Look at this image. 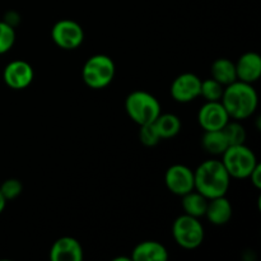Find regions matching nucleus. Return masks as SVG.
Returning a JSON list of instances; mask_svg holds the SVG:
<instances>
[{
  "instance_id": "a211bd4d",
  "label": "nucleus",
  "mask_w": 261,
  "mask_h": 261,
  "mask_svg": "<svg viewBox=\"0 0 261 261\" xmlns=\"http://www.w3.org/2000/svg\"><path fill=\"white\" fill-rule=\"evenodd\" d=\"M182 209L185 214L195 218L205 216L206 205H208V199L201 195L199 191H190V193L182 195Z\"/></svg>"
},
{
  "instance_id": "6ab92c4d",
  "label": "nucleus",
  "mask_w": 261,
  "mask_h": 261,
  "mask_svg": "<svg viewBox=\"0 0 261 261\" xmlns=\"http://www.w3.org/2000/svg\"><path fill=\"white\" fill-rule=\"evenodd\" d=\"M154 126L161 139H171L180 133L181 120L175 114H160L155 119Z\"/></svg>"
},
{
  "instance_id": "f3484780",
  "label": "nucleus",
  "mask_w": 261,
  "mask_h": 261,
  "mask_svg": "<svg viewBox=\"0 0 261 261\" xmlns=\"http://www.w3.org/2000/svg\"><path fill=\"white\" fill-rule=\"evenodd\" d=\"M201 145L206 153L213 155L223 154L227 148L229 147L228 140L222 129L204 132L203 138H201Z\"/></svg>"
},
{
  "instance_id": "4468645a",
  "label": "nucleus",
  "mask_w": 261,
  "mask_h": 261,
  "mask_svg": "<svg viewBox=\"0 0 261 261\" xmlns=\"http://www.w3.org/2000/svg\"><path fill=\"white\" fill-rule=\"evenodd\" d=\"M232 204L228 199L224 196H218V198L209 199L208 205H206L205 217L211 223L216 226H223L227 224L232 218Z\"/></svg>"
},
{
  "instance_id": "bb28decb",
  "label": "nucleus",
  "mask_w": 261,
  "mask_h": 261,
  "mask_svg": "<svg viewBox=\"0 0 261 261\" xmlns=\"http://www.w3.org/2000/svg\"><path fill=\"white\" fill-rule=\"evenodd\" d=\"M5 205H7V200H5V198L3 196V194L0 193V214H2L3 211L5 209Z\"/></svg>"
},
{
  "instance_id": "393cba45",
  "label": "nucleus",
  "mask_w": 261,
  "mask_h": 261,
  "mask_svg": "<svg viewBox=\"0 0 261 261\" xmlns=\"http://www.w3.org/2000/svg\"><path fill=\"white\" fill-rule=\"evenodd\" d=\"M249 178L251 180L252 185L256 189H261V165L257 163L256 167L252 170V172L250 173Z\"/></svg>"
},
{
  "instance_id": "0eeeda50",
  "label": "nucleus",
  "mask_w": 261,
  "mask_h": 261,
  "mask_svg": "<svg viewBox=\"0 0 261 261\" xmlns=\"http://www.w3.org/2000/svg\"><path fill=\"white\" fill-rule=\"evenodd\" d=\"M51 38L54 43L63 50H75L83 43L84 31L75 20L61 19L54 24Z\"/></svg>"
},
{
  "instance_id": "7ed1b4c3",
  "label": "nucleus",
  "mask_w": 261,
  "mask_h": 261,
  "mask_svg": "<svg viewBox=\"0 0 261 261\" xmlns=\"http://www.w3.org/2000/svg\"><path fill=\"white\" fill-rule=\"evenodd\" d=\"M125 110L130 119L140 126L155 121L161 114V103L148 92L134 91L125 99Z\"/></svg>"
},
{
  "instance_id": "b1692460",
  "label": "nucleus",
  "mask_w": 261,
  "mask_h": 261,
  "mask_svg": "<svg viewBox=\"0 0 261 261\" xmlns=\"http://www.w3.org/2000/svg\"><path fill=\"white\" fill-rule=\"evenodd\" d=\"M23 185L19 180L17 178H9V180H5L4 182L0 186V193L3 194V196L5 198V200H14L15 198L22 194Z\"/></svg>"
},
{
  "instance_id": "4be33fe9",
  "label": "nucleus",
  "mask_w": 261,
  "mask_h": 261,
  "mask_svg": "<svg viewBox=\"0 0 261 261\" xmlns=\"http://www.w3.org/2000/svg\"><path fill=\"white\" fill-rule=\"evenodd\" d=\"M15 28L0 20V55L8 53L15 43Z\"/></svg>"
},
{
  "instance_id": "20e7f679",
  "label": "nucleus",
  "mask_w": 261,
  "mask_h": 261,
  "mask_svg": "<svg viewBox=\"0 0 261 261\" xmlns=\"http://www.w3.org/2000/svg\"><path fill=\"white\" fill-rule=\"evenodd\" d=\"M115 73L114 60L103 54H97L86 61L82 69V78L89 88L102 89L111 84Z\"/></svg>"
},
{
  "instance_id": "f257e3e1",
  "label": "nucleus",
  "mask_w": 261,
  "mask_h": 261,
  "mask_svg": "<svg viewBox=\"0 0 261 261\" xmlns=\"http://www.w3.org/2000/svg\"><path fill=\"white\" fill-rule=\"evenodd\" d=\"M222 105L233 120H246L254 115L259 105V97L252 84L236 81L224 87Z\"/></svg>"
},
{
  "instance_id": "2eb2a0df",
  "label": "nucleus",
  "mask_w": 261,
  "mask_h": 261,
  "mask_svg": "<svg viewBox=\"0 0 261 261\" xmlns=\"http://www.w3.org/2000/svg\"><path fill=\"white\" fill-rule=\"evenodd\" d=\"M167 259V249L155 241L140 242L132 254V260L134 261H166Z\"/></svg>"
},
{
  "instance_id": "ddd939ff",
  "label": "nucleus",
  "mask_w": 261,
  "mask_h": 261,
  "mask_svg": "<svg viewBox=\"0 0 261 261\" xmlns=\"http://www.w3.org/2000/svg\"><path fill=\"white\" fill-rule=\"evenodd\" d=\"M234 65H236L237 81L250 84L259 81L261 76V58L257 53L250 51L240 56Z\"/></svg>"
},
{
  "instance_id": "f03ea898",
  "label": "nucleus",
  "mask_w": 261,
  "mask_h": 261,
  "mask_svg": "<svg viewBox=\"0 0 261 261\" xmlns=\"http://www.w3.org/2000/svg\"><path fill=\"white\" fill-rule=\"evenodd\" d=\"M194 184L195 190L209 200L226 195L231 184V176L222 161L208 160L194 171Z\"/></svg>"
},
{
  "instance_id": "1a4fd4ad",
  "label": "nucleus",
  "mask_w": 261,
  "mask_h": 261,
  "mask_svg": "<svg viewBox=\"0 0 261 261\" xmlns=\"http://www.w3.org/2000/svg\"><path fill=\"white\" fill-rule=\"evenodd\" d=\"M201 79L193 73H184L176 76L171 84V96L176 102L188 103L200 96Z\"/></svg>"
},
{
  "instance_id": "412c9836",
  "label": "nucleus",
  "mask_w": 261,
  "mask_h": 261,
  "mask_svg": "<svg viewBox=\"0 0 261 261\" xmlns=\"http://www.w3.org/2000/svg\"><path fill=\"white\" fill-rule=\"evenodd\" d=\"M223 91L224 86H222L216 79L209 78L205 79V81H201L200 96L204 97L206 102L221 101L222 96H223Z\"/></svg>"
},
{
  "instance_id": "9d476101",
  "label": "nucleus",
  "mask_w": 261,
  "mask_h": 261,
  "mask_svg": "<svg viewBox=\"0 0 261 261\" xmlns=\"http://www.w3.org/2000/svg\"><path fill=\"white\" fill-rule=\"evenodd\" d=\"M33 76H35L33 68L30 63L24 60L10 61L3 71V79H4L5 84L15 91H20V89L30 87L33 81Z\"/></svg>"
},
{
  "instance_id": "aec40b11",
  "label": "nucleus",
  "mask_w": 261,
  "mask_h": 261,
  "mask_svg": "<svg viewBox=\"0 0 261 261\" xmlns=\"http://www.w3.org/2000/svg\"><path fill=\"white\" fill-rule=\"evenodd\" d=\"M222 130H223L224 135H226L227 140H228L229 147L231 145L245 144V140H246V130L240 124L239 120L228 121Z\"/></svg>"
},
{
  "instance_id": "f8f14e48",
  "label": "nucleus",
  "mask_w": 261,
  "mask_h": 261,
  "mask_svg": "<svg viewBox=\"0 0 261 261\" xmlns=\"http://www.w3.org/2000/svg\"><path fill=\"white\" fill-rule=\"evenodd\" d=\"M50 259L53 261H82L83 260L82 245L74 237H60L51 246Z\"/></svg>"
},
{
  "instance_id": "423d86ee",
  "label": "nucleus",
  "mask_w": 261,
  "mask_h": 261,
  "mask_svg": "<svg viewBox=\"0 0 261 261\" xmlns=\"http://www.w3.org/2000/svg\"><path fill=\"white\" fill-rule=\"evenodd\" d=\"M172 236L176 244L186 250H194L204 241V228L199 218L182 214L173 222Z\"/></svg>"
},
{
  "instance_id": "dca6fc26",
  "label": "nucleus",
  "mask_w": 261,
  "mask_h": 261,
  "mask_svg": "<svg viewBox=\"0 0 261 261\" xmlns=\"http://www.w3.org/2000/svg\"><path fill=\"white\" fill-rule=\"evenodd\" d=\"M211 73L212 78L216 79L217 82H219L224 87L237 81L236 65L229 59L219 58L214 60L213 64H212Z\"/></svg>"
},
{
  "instance_id": "9b49d317",
  "label": "nucleus",
  "mask_w": 261,
  "mask_h": 261,
  "mask_svg": "<svg viewBox=\"0 0 261 261\" xmlns=\"http://www.w3.org/2000/svg\"><path fill=\"white\" fill-rule=\"evenodd\" d=\"M229 115L227 114L226 109L221 101L206 102L203 105L198 114V121L204 132L211 130H221L224 125L229 121Z\"/></svg>"
},
{
  "instance_id": "5701e85b",
  "label": "nucleus",
  "mask_w": 261,
  "mask_h": 261,
  "mask_svg": "<svg viewBox=\"0 0 261 261\" xmlns=\"http://www.w3.org/2000/svg\"><path fill=\"white\" fill-rule=\"evenodd\" d=\"M139 139L145 147H154V145H157L160 143L161 137L158 134L157 129H155L154 122L140 125Z\"/></svg>"
},
{
  "instance_id": "6e6552de",
  "label": "nucleus",
  "mask_w": 261,
  "mask_h": 261,
  "mask_svg": "<svg viewBox=\"0 0 261 261\" xmlns=\"http://www.w3.org/2000/svg\"><path fill=\"white\" fill-rule=\"evenodd\" d=\"M165 184L172 194L182 196L190 191L195 190L194 184V171L188 166L173 165L166 171Z\"/></svg>"
},
{
  "instance_id": "39448f33",
  "label": "nucleus",
  "mask_w": 261,
  "mask_h": 261,
  "mask_svg": "<svg viewBox=\"0 0 261 261\" xmlns=\"http://www.w3.org/2000/svg\"><path fill=\"white\" fill-rule=\"evenodd\" d=\"M222 155V163L231 178H249L250 173L257 165L255 153L245 144L231 145Z\"/></svg>"
},
{
  "instance_id": "a878e982",
  "label": "nucleus",
  "mask_w": 261,
  "mask_h": 261,
  "mask_svg": "<svg viewBox=\"0 0 261 261\" xmlns=\"http://www.w3.org/2000/svg\"><path fill=\"white\" fill-rule=\"evenodd\" d=\"M19 20H20V17L17 12H8L4 17V22L8 23V24L12 25V27L14 28L19 24Z\"/></svg>"
}]
</instances>
